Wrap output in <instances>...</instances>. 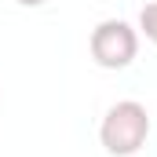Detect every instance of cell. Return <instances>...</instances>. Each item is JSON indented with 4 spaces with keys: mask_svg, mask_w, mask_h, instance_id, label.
Listing matches in <instances>:
<instances>
[{
    "mask_svg": "<svg viewBox=\"0 0 157 157\" xmlns=\"http://www.w3.org/2000/svg\"><path fill=\"white\" fill-rule=\"evenodd\" d=\"M135 51H139V37H135V29H132L128 22L106 18V22L95 26V33H91V59H95L99 66H106V70H124V66L135 59Z\"/></svg>",
    "mask_w": 157,
    "mask_h": 157,
    "instance_id": "cell-2",
    "label": "cell"
},
{
    "mask_svg": "<svg viewBox=\"0 0 157 157\" xmlns=\"http://www.w3.org/2000/svg\"><path fill=\"white\" fill-rule=\"evenodd\" d=\"M18 4H22V7H40L44 0H18Z\"/></svg>",
    "mask_w": 157,
    "mask_h": 157,
    "instance_id": "cell-4",
    "label": "cell"
},
{
    "mask_svg": "<svg viewBox=\"0 0 157 157\" xmlns=\"http://www.w3.org/2000/svg\"><path fill=\"white\" fill-rule=\"evenodd\" d=\"M146 135H150V117H146V110L139 106V102H117L106 121H102V128H99V139H102V146L110 150L113 157H132L139 154V146L146 143Z\"/></svg>",
    "mask_w": 157,
    "mask_h": 157,
    "instance_id": "cell-1",
    "label": "cell"
},
{
    "mask_svg": "<svg viewBox=\"0 0 157 157\" xmlns=\"http://www.w3.org/2000/svg\"><path fill=\"white\" fill-rule=\"evenodd\" d=\"M139 26H143V33L157 44V0H154V4H146V7L139 11Z\"/></svg>",
    "mask_w": 157,
    "mask_h": 157,
    "instance_id": "cell-3",
    "label": "cell"
}]
</instances>
